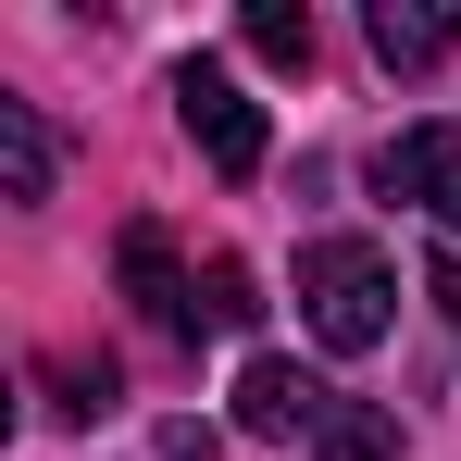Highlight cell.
Segmentation results:
<instances>
[{"mask_svg":"<svg viewBox=\"0 0 461 461\" xmlns=\"http://www.w3.org/2000/svg\"><path fill=\"white\" fill-rule=\"evenodd\" d=\"M375 187H386V200H424V212L461 237V125H411V138H386V150H375Z\"/></svg>","mask_w":461,"mask_h":461,"instance_id":"3","label":"cell"},{"mask_svg":"<svg viewBox=\"0 0 461 461\" xmlns=\"http://www.w3.org/2000/svg\"><path fill=\"white\" fill-rule=\"evenodd\" d=\"M162 461H225V437L212 424H162Z\"/></svg>","mask_w":461,"mask_h":461,"instance_id":"13","label":"cell"},{"mask_svg":"<svg viewBox=\"0 0 461 461\" xmlns=\"http://www.w3.org/2000/svg\"><path fill=\"white\" fill-rule=\"evenodd\" d=\"M386 312H399V275H386L375 237H312L300 249V324L324 349H375Z\"/></svg>","mask_w":461,"mask_h":461,"instance_id":"1","label":"cell"},{"mask_svg":"<svg viewBox=\"0 0 461 461\" xmlns=\"http://www.w3.org/2000/svg\"><path fill=\"white\" fill-rule=\"evenodd\" d=\"M175 113H187V138L212 150V175H262V100H249L225 63H175Z\"/></svg>","mask_w":461,"mask_h":461,"instance_id":"2","label":"cell"},{"mask_svg":"<svg viewBox=\"0 0 461 461\" xmlns=\"http://www.w3.org/2000/svg\"><path fill=\"white\" fill-rule=\"evenodd\" d=\"M113 275H125V300L150 312L162 337H200V275H175L162 225H125V237H113Z\"/></svg>","mask_w":461,"mask_h":461,"instance_id":"5","label":"cell"},{"mask_svg":"<svg viewBox=\"0 0 461 461\" xmlns=\"http://www.w3.org/2000/svg\"><path fill=\"white\" fill-rule=\"evenodd\" d=\"M424 300L449 312V337H461V249H437V262H424Z\"/></svg>","mask_w":461,"mask_h":461,"instance_id":"12","label":"cell"},{"mask_svg":"<svg viewBox=\"0 0 461 461\" xmlns=\"http://www.w3.org/2000/svg\"><path fill=\"white\" fill-rule=\"evenodd\" d=\"M113 399H125V375H113V362H50V411H63V424H100Z\"/></svg>","mask_w":461,"mask_h":461,"instance_id":"10","label":"cell"},{"mask_svg":"<svg viewBox=\"0 0 461 461\" xmlns=\"http://www.w3.org/2000/svg\"><path fill=\"white\" fill-rule=\"evenodd\" d=\"M324 411H337V386L300 375V362H275V349L237 375V437H324Z\"/></svg>","mask_w":461,"mask_h":461,"instance_id":"4","label":"cell"},{"mask_svg":"<svg viewBox=\"0 0 461 461\" xmlns=\"http://www.w3.org/2000/svg\"><path fill=\"white\" fill-rule=\"evenodd\" d=\"M0 200H50V125L25 100H0Z\"/></svg>","mask_w":461,"mask_h":461,"instance_id":"7","label":"cell"},{"mask_svg":"<svg viewBox=\"0 0 461 461\" xmlns=\"http://www.w3.org/2000/svg\"><path fill=\"white\" fill-rule=\"evenodd\" d=\"M362 38H375L386 76H437V63L461 50V13H449V0H375V13H362Z\"/></svg>","mask_w":461,"mask_h":461,"instance_id":"6","label":"cell"},{"mask_svg":"<svg viewBox=\"0 0 461 461\" xmlns=\"http://www.w3.org/2000/svg\"><path fill=\"white\" fill-rule=\"evenodd\" d=\"M312 449H324V461H399V411H375V399H337Z\"/></svg>","mask_w":461,"mask_h":461,"instance_id":"8","label":"cell"},{"mask_svg":"<svg viewBox=\"0 0 461 461\" xmlns=\"http://www.w3.org/2000/svg\"><path fill=\"white\" fill-rule=\"evenodd\" d=\"M200 324H225V337H249V324H262V275H249L237 249H212V262H200Z\"/></svg>","mask_w":461,"mask_h":461,"instance_id":"9","label":"cell"},{"mask_svg":"<svg viewBox=\"0 0 461 461\" xmlns=\"http://www.w3.org/2000/svg\"><path fill=\"white\" fill-rule=\"evenodd\" d=\"M249 50H262V63H287V76H312V13L262 0V13H249Z\"/></svg>","mask_w":461,"mask_h":461,"instance_id":"11","label":"cell"}]
</instances>
